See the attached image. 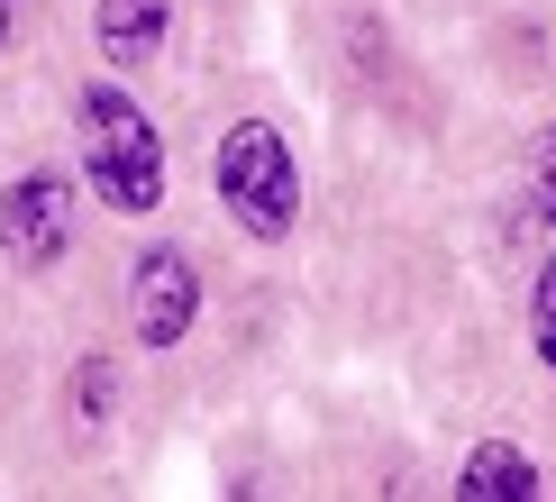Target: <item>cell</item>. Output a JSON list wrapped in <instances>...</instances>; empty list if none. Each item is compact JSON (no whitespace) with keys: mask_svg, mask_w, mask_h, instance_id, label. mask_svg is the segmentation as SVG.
Masks as SVG:
<instances>
[{"mask_svg":"<svg viewBox=\"0 0 556 502\" xmlns=\"http://www.w3.org/2000/svg\"><path fill=\"white\" fill-rule=\"evenodd\" d=\"M529 219L556 228V120L529 137Z\"/></svg>","mask_w":556,"mask_h":502,"instance_id":"7","label":"cell"},{"mask_svg":"<svg viewBox=\"0 0 556 502\" xmlns=\"http://www.w3.org/2000/svg\"><path fill=\"white\" fill-rule=\"evenodd\" d=\"M456 502H547V493H539V466H529V448L483 439L466 466H456Z\"/></svg>","mask_w":556,"mask_h":502,"instance_id":"6","label":"cell"},{"mask_svg":"<svg viewBox=\"0 0 556 502\" xmlns=\"http://www.w3.org/2000/svg\"><path fill=\"white\" fill-rule=\"evenodd\" d=\"M192 311H201L192 256H182V247H137L128 256V329L147 338V348H182Z\"/></svg>","mask_w":556,"mask_h":502,"instance_id":"3","label":"cell"},{"mask_svg":"<svg viewBox=\"0 0 556 502\" xmlns=\"http://www.w3.org/2000/svg\"><path fill=\"white\" fill-rule=\"evenodd\" d=\"M110 393H119V384H110V365H101V356H83V365H74V384H64V402H74L83 421H110Z\"/></svg>","mask_w":556,"mask_h":502,"instance_id":"9","label":"cell"},{"mask_svg":"<svg viewBox=\"0 0 556 502\" xmlns=\"http://www.w3.org/2000/svg\"><path fill=\"white\" fill-rule=\"evenodd\" d=\"M10 18H18V0H0V46H10Z\"/></svg>","mask_w":556,"mask_h":502,"instance_id":"10","label":"cell"},{"mask_svg":"<svg viewBox=\"0 0 556 502\" xmlns=\"http://www.w3.org/2000/svg\"><path fill=\"white\" fill-rule=\"evenodd\" d=\"M74 155H83V183L110 201V211L147 219L155 201H165V137H155V120L119 83L74 91Z\"/></svg>","mask_w":556,"mask_h":502,"instance_id":"1","label":"cell"},{"mask_svg":"<svg viewBox=\"0 0 556 502\" xmlns=\"http://www.w3.org/2000/svg\"><path fill=\"white\" fill-rule=\"evenodd\" d=\"M64 247H74V192L55 174H18L0 192V256L46 274V265H64Z\"/></svg>","mask_w":556,"mask_h":502,"instance_id":"4","label":"cell"},{"mask_svg":"<svg viewBox=\"0 0 556 502\" xmlns=\"http://www.w3.org/2000/svg\"><path fill=\"white\" fill-rule=\"evenodd\" d=\"M219 201H228V219L247 228V238H292V219H301V165H292V147H283V128L274 120H238L219 137Z\"/></svg>","mask_w":556,"mask_h":502,"instance_id":"2","label":"cell"},{"mask_svg":"<svg viewBox=\"0 0 556 502\" xmlns=\"http://www.w3.org/2000/svg\"><path fill=\"white\" fill-rule=\"evenodd\" d=\"M165 28H174V0H91V37H101V55L119 64H147L155 46H165Z\"/></svg>","mask_w":556,"mask_h":502,"instance_id":"5","label":"cell"},{"mask_svg":"<svg viewBox=\"0 0 556 502\" xmlns=\"http://www.w3.org/2000/svg\"><path fill=\"white\" fill-rule=\"evenodd\" d=\"M529 338H539V365L556 375V256L539 265V284H529Z\"/></svg>","mask_w":556,"mask_h":502,"instance_id":"8","label":"cell"}]
</instances>
